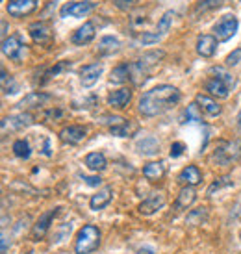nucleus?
Segmentation results:
<instances>
[{
	"instance_id": "nucleus-1",
	"label": "nucleus",
	"mask_w": 241,
	"mask_h": 254,
	"mask_svg": "<svg viewBox=\"0 0 241 254\" xmlns=\"http://www.w3.org/2000/svg\"><path fill=\"white\" fill-rule=\"evenodd\" d=\"M180 100V91L173 85H158L150 91L143 93L141 100H139V112L145 117H156L167 112Z\"/></svg>"
},
{
	"instance_id": "nucleus-2",
	"label": "nucleus",
	"mask_w": 241,
	"mask_h": 254,
	"mask_svg": "<svg viewBox=\"0 0 241 254\" xmlns=\"http://www.w3.org/2000/svg\"><path fill=\"white\" fill-rule=\"evenodd\" d=\"M240 156H241V139H234V141L217 143V147H215L210 160L213 163H217V165L227 167V165H232L234 162H238Z\"/></svg>"
},
{
	"instance_id": "nucleus-3",
	"label": "nucleus",
	"mask_w": 241,
	"mask_h": 254,
	"mask_svg": "<svg viewBox=\"0 0 241 254\" xmlns=\"http://www.w3.org/2000/svg\"><path fill=\"white\" fill-rule=\"evenodd\" d=\"M100 245V230L93 225H85L84 228H80L78 236H76V245L74 251L76 254H89L93 251H97Z\"/></svg>"
},
{
	"instance_id": "nucleus-4",
	"label": "nucleus",
	"mask_w": 241,
	"mask_h": 254,
	"mask_svg": "<svg viewBox=\"0 0 241 254\" xmlns=\"http://www.w3.org/2000/svg\"><path fill=\"white\" fill-rule=\"evenodd\" d=\"M240 22L236 19V15H223L219 22L213 26V36L217 41H228L230 37L236 36Z\"/></svg>"
},
{
	"instance_id": "nucleus-5",
	"label": "nucleus",
	"mask_w": 241,
	"mask_h": 254,
	"mask_svg": "<svg viewBox=\"0 0 241 254\" xmlns=\"http://www.w3.org/2000/svg\"><path fill=\"white\" fill-rule=\"evenodd\" d=\"M28 32L30 36H32V39L36 43H39V45H45V47H49V45H52V41H54V32H52V28H50L47 22H32L28 26Z\"/></svg>"
},
{
	"instance_id": "nucleus-6",
	"label": "nucleus",
	"mask_w": 241,
	"mask_h": 254,
	"mask_svg": "<svg viewBox=\"0 0 241 254\" xmlns=\"http://www.w3.org/2000/svg\"><path fill=\"white\" fill-rule=\"evenodd\" d=\"M93 6H95V2H91V0L67 2V4H63V7L60 9V15H61V17H76V19H80V17H85V15L89 13L93 9Z\"/></svg>"
},
{
	"instance_id": "nucleus-7",
	"label": "nucleus",
	"mask_w": 241,
	"mask_h": 254,
	"mask_svg": "<svg viewBox=\"0 0 241 254\" xmlns=\"http://www.w3.org/2000/svg\"><path fill=\"white\" fill-rule=\"evenodd\" d=\"M39 0H9L7 2V13L11 17H24L36 11Z\"/></svg>"
},
{
	"instance_id": "nucleus-8",
	"label": "nucleus",
	"mask_w": 241,
	"mask_h": 254,
	"mask_svg": "<svg viewBox=\"0 0 241 254\" xmlns=\"http://www.w3.org/2000/svg\"><path fill=\"white\" fill-rule=\"evenodd\" d=\"M32 125V115L30 113H19V115H9V117H4L2 121V132L6 134L7 130L9 132H15V130H21L24 127H30Z\"/></svg>"
},
{
	"instance_id": "nucleus-9",
	"label": "nucleus",
	"mask_w": 241,
	"mask_h": 254,
	"mask_svg": "<svg viewBox=\"0 0 241 254\" xmlns=\"http://www.w3.org/2000/svg\"><path fill=\"white\" fill-rule=\"evenodd\" d=\"M22 49H24V45H22L19 36H9L2 41V52H4V56L9 58V60H15V62L21 60Z\"/></svg>"
},
{
	"instance_id": "nucleus-10",
	"label": "nucleus",
	"mask_w": 241,
	"mask_h": 254,
	"mask_svg": "<svg viewBox=\"0 0 241 254\" xmlns=\"http://www.w3.org/2000/svg\"><path fill=\"white\" fill-rule=\"evenodd\" d=\"M163 204H165V195L163 193H150L149 197L139 204V213H143V215H152L160 208H163Z\"/></svg>"
},
{
	"instance_id": "nucleus-11",
	"label": "nucleus",
	"mask_w": 241,
	"mask_h": 254,
	"mask_svg": "<svg viewBox=\"0 0 241 254\" xmlns=\"http://www.w3.org/2000/svg\"><path fill=\"white\" fill-rule=\"evenodd\" d=\"M102 74V64H91L80 69V82L84 87H91L97 84V80Z\"/></svg>"
},
{
	"instance_id": "nucleus-12",
	"label": "nucleus",
	"mask_w": 241,
	"mask_h": 254,
	"mask_svg": "<svg viewBox=\"0 0 241 254\" xmlns=\"http://www.w3.org/2000/svg\"><path fill=\"white\" fill-rule=\"evenodd\" d=\"M60 208H52V210H49L47 213H43L41 217H39V221H37L36 225H34V228H32V238L34 240H41L43 236L47 234V230L50 228V223H52V219L56 217V213Z\"/></svg>"
},
{
	"instance_id": "nucleus-13",
	"label": "nucleus",
	"mask_w": 241,
	"mask_h": 254,
	"mask_svg": "<svg viewBox=\"0 0 241 254\" xmlns=\"http://www.w3.org/2000/svg\"><path fill=\"white\" fill-rule=\"evenodd\" d=\"M204 87L212 97H219V99H227L228 91H230V85H228L227 82H223V80L217 76L210 78V80L204 84Z\"/></svg>"
},
{
	"instance_id": "nucleus-14",
	"label": "nucleus",
	"mask_w": 241,
	"mask_h": 254,
	"mask_svg": "<svg viewBox=\"0 0 241 254\" xmlns=\"http://www.w3.org/2000/svg\"><path fill=\"white\" fill-rule=\"evenodd\" d=\"M178 182L193 188V186H197V184L202 182V173L199 171V167H195V165H187V167H184V169L180 171V175H178Z\"/></svg>"
},
{
	"instance_id": "nucleus-15",
	"label": "nucleus",
	"mask_w": 241,
	"mask_h": 254,
	"mask_svg": "<svg viewBox=\"0 0 241 254\" xmlns=\"http://www.w3.org/2000/svg\"><path fill=\"white\" fill-rule=\"evenodd\" d=\"M85 134H87V130L84 127H80V125H72V127H67L61 130V139L67 143H71V145H76V143L84 141L85 139Z\"/></svg>"
},
{
	"instance_id": "nucleus-16",
	"label": "nucleus",
	"mask_w": 241,
	"mask_h": 254,
	"mask_svg": "<svg viewBox=\"0 0 241 254\" xmlns=\"http://www.w3.org/2000/svg\"><path fill=\"white\" fill-rule=\"evenodd\" d=\"M217 50V39L215 36H200L197 39V52L202 58H212Z\"/></svg>"
},
{
	"instance_id": "nucleus-17",
	"label": "nucleus",
	"mask_w": 241,
	"mask_h": 254,
	"mask_svg": "<svg viewBox=\"0 0 241 254\" xmlns=\"http://www.w3.org/2000/svg\"><path fill=\"white\" fill-rule=\"evenodd\" d=\"M93 37H95V26H93V22H84V26H80L72 34L71 41L74 45H87V43L93 41Z\"/></svg>"
},
{
	"instance_id": "nucleus-18",
	"label": "nucleus",
	"mask_w": 241,
	"mask_h": 254,
	"mask_svg": "<svg viewBox=\"0 0 241 254\" xmlns=\"http://www.w3.org/2000/svg\"><path fill=\"white\" fill-rule=\"evenodd\" d=\"M130 99H132V91L130 89H126V87H122V89H117V91L110 93L108 95V104L114 108H119V110H122V108L128 106V102H130Z\"/></svg>"
},
{
	"instance_id": "nucleus-19",
	"label": "nucleus",
	"mask_w": 241,
	"mask_h": 254,
	"mask_svg": "<svg viewBox=\"0 0 241 254\" xmlns=\"http://www.w3.org/2000/svg\"><path fill=\"white\" fill-rule=\"evenodd\" d=\"M195 102H197L200 110L208 113L210 117H217V115L221 113V106L212 99V97H208V95H202V93H200V95H197Z\"/></svg>"
},
{
	"instance_id": "nucleus-20",
	"label": "nucleus",
	"mask_w": 241,
	"mask_h": 254,
	"mask_svg": "<svg viewBox=\"0 0 241 254\" xmlns=\"http://www.w3.org/2000/svg\"><path fill=\"white\" fill-rule=\"evenodd\" d=\"M195 198H197V193H195V190H193V188H189V186H185V188H182V190H180V193H178L177 202H175V208H177V210H187V208L195 202Z\"/></svg>"
},
{
	"instance_id": "nucleus-21",
	"label": "nucleus",
	"mask_w": 241,
	"mask_h": 254,
	"mask_svg": "<svg viewBox=\"0 0 241 254\" xmlns=\"http://www.w3.org/2000/svg\"><path fill=\"white\" fill-rule=\"evenodd\" d=\"M47 100H50V97H49V95H45V93H39V91L30 93L28 97H24V99L19 102V108H21V110H28V108H39V106H43Z\"/></svg>"
},
{
	"instance_id": "nucleus-22",
	"label": "nucleus",
	"mask_w": 241,
	"mask_h": 254,
	"mask_svg": "<svg viewBox=\"0 0 241 254\" xmlns=\"http://www.w3.org/2000/svg\"><path fill=\"white\" fill-rule=\"evenodd\" d=\"M112 188H104V190H100L97 195H93L91 200H89V206H91V210H102V208H106L110 204V200H112Z\"/></svg>"
},
{
	"instance_id": "nucleus-23",
	"label": "nucleus",
	"mask_w": 241,
	"mask_h": 254,
	"mask_svg": "<svg viewBox=\"0 0 241 254\" xmlns=\"http://www.w3.org/2000/svg\"><path fill=\"white\" fill-rule=\"evenodd\" d=\"M85 165H87V169L95 171V173L104 171L108 165L106 156L102 154V152H89V154L85 156Z\"/></svg>"
},
{
	"instance_id": "nucleus-24",
	"label": "nucleus",
	"mask_w": 241,
	"mask_h": 254,
	"mask_svg": "<svg viewBox=\"0 0 241 254\" xmlns=\"http://www.w3.org/2000/svg\"><path fill=\"white\" fill-rule=\"evenodd\" d=\"M143 175H145V178H147V180H150V182H156V180H160V178L165 175L163 163L162 162H150V163H147V165L143 167Z\"/></svg>"
},
{
	"instance_id": "nucleus-25",
	"label": "nucleus",
	"mask_w": 241,
	"mask_h": 254,
	"mask_svg": "<svg viewBox=\"0 0 241 254\" xmlns=\"http://www.w3.org/2000/svg\"><path fill=\"white\" fill-rule=\"evenodd\" d=\"M110 80L115 82V84H120V82H128V80H132V65L120 64L119 67H115L114 71H112Z\"/></svg>"
},
{
	"instance_id": "nucleus-26",
	"label": "nucleus",
	"mask_w": 241,
	"mask_h": 254,
	"mask_svg": "<svg viewBox=\"0 0 241 254\" xmlns=\"http://www.w3.org/2000/svg\"><path fill=\"white\" fill-rule=\"evenodd\" d=\"M119 50V41L112 36H106L102 37L99 43V54L100 56H110V54H114Z\"/></svg>"
},
{
	"instance_id": "nucleus-27",
	"label": "nucleus",
	"mask_w": 241,
	"mask_h": 254,
	"mask_svg": "<svg viewBox=\"0 0 241 254\" xmlns=\"http://www.w3.org/2000/svg\"><path fill=\"white\" fill-rule=\"evenodd\" d=\"M137 130V125H134L132 121L124 119L120 125H117V127H112L110 128V132L114 135H119V137H126V135H132Z\"/></svg>"
},
{
	"instance_id": "nucleus-28",
	"label": "nucleus",
	"mask_w": 241,
	"mask_h": 254,
	"mask_svg": "<svg viewBox=\"0 0 241 254\" xmlns=\"http://www.w3.org/2000/svg\"><path fill=\"white\" fill-rule=\"evenodd\" d=\"M221 4H223V0H199L193 13L200 15V13H206V11H212V9H217Z\"/></svg>"
},
{
	"instance_id": "nucleus-29",
	"label": "nucleus",
	"mask_w": 241,
	"mask_h": 254,
	"mask_svg": "<svg viewBox=\"0 0 241 254\" xmlns=\"http://www.w3.org/2000/svg\"><path fill=\"white\" fill-rule=\"evenodd\" d=\"M13 152L17 158H22V160H26V158H30V145L28 141H24V139H17V141L13 143Z\"/></svg>"
},
{
	"instance_id": "nucleus-30",
	"label": "nucleus",
	"mask_w": 241,
	"mask_h": 254,
	"mask_svg": "<svg viewBox=\"0 0 241 254\" xmlns=\"http://www.w3.org/2000/svg\"><path fill=\"white\" fill-rule=\"evenodd\" d=\"M173 17H175V13L173 11H165L163 13V17L160 19V22H158V28L156 32L160 34V36H163V34H167L171 28V22H173Z\"/></svg>"
},
{
	"instance_id": "nucleus-31",
	"label": "nucleus",
	"mask_w": 241,
	"mask_h": 254,
	"mask_svg": "<svg viewBox=\"0 0 241 254\" xmlns=\"http://www.w3.org/2000/svg\"><path fill=\"white\" fill-rule=\"evenodd\" d=\"M139 148H141L139 150L141 154H154V152H158V141L154 137H147L139 143Z\"/></svg>"
},
{
	"instance_id": "nucleus-32",
	"label": "nucleus",
	"mask_w": 241,
	"mask_h": 254,
	"mask_svg": "<svg viewBox=\"0 0 241 254\" xmlns=\"http://www.w3.org/2000/svg\"><path fill=\"white\" fill-rule=\"evenodd\" d=\"M200 110L199 104L195 102V104H189L187 106V110H185V115H187V121H197V123H200L202 121V115H200Z\"/></svg>"
},
{
	"instance_id": "nucleus-33",
	"label": "nucleus",
	"mask_w": 241,
	"mask_h": 254,
	"mask_svg": "<svg viewBox=\"0 0 241 254\" xmlns=\"http://www.w3.org/2000/svg\"><path fill=\"white\" fill-rule=\"evenodd\" d=\"M210 72H212V74H215L217 78H221L223 82H227L230 87L234 85V76H232V74H228L225 69H221V67H212V71H210Z\"/></svg>"
},
{
	"instance_id": "nucleus-34",
	"label": "nucleus",
	"mask_w": 241,
	"mask_h": 254,
	"mask_svg": "<svg viewBox=\"0 0 241 254\" xmlns=\"http://www.w3.org/2000/svg\"><path fill=\"white\" fill-rule=\"evenodd\" d=\"M160 34L158 32H143L141 36H139V43L143 45H152V43H158L160 41Z\"/></svg>"
},
{
	"instance_id": "nucleus-35",
	"label": "nucleus",
	"mask_w": 241,
	"mask_h": 254,
	"mask_svg": "<svg viewBox=\"0 0 241 254\" xmlns=\"http://www.w3.org/2000/svg\"><path fill=\"white\" fill-rule=\"evenodd\" d=\"M206 217V208H197L195 212H191L187 215V223H193V225H200L202 221L200 219Z\"/></svg>"
},
{
	"instance_id": "nucleus-36",
	"label": "nucleus",
	"mask_w": 241,
	"mask_h": 254,
	"mask_svg": "<svg viewBox=\"0 0 241 254\" xmlns=\"http://www.w3.org/2000/svg\"><path fill=\"white\" fill-rule=\"evenodd\" d=\"M225 186H232V180H230V177H223V178H217L215 182L208 188V195H212L215 190H221V188H225Z\"/></svg>"
},
{
	"instance_id": "nucleus-37",
	"label": "nucleus",
	"mask_w": 241,
	"mask_h": 254,
	"mask_svg": "<svg viewBox=\"0 0 241 254\" xmlns=\"http://www.w3.org/2000/svg\"><path fill=\"white\" fill-rule=\"evenodd\" d=\"M2 89H4V93H15V84H13V80L7 76V72L6 71H2Z\"/></svg>"
},
{
	"instance_id": "nucleus-38",
	"label": "nucleus",
	"mask_w": 241,
	"mask_h": 254,
	"mask_svg": "<svg viewBox=\"0 0 241 254\" xmlns=\"http://www.w3.org/2000/svg\"><path fill=\"white\" fill-rule=\"evenodd\" d=\"M67 67H71V62H60V64H58L56 67H52V69H50V71L47 72V78H45V80H49V78L60 74V72L63 71V69H67Z\"/></svg>"
},
{
	"instance_id": "nucleus-39",
	"label": "nucleus",
	"mask_w": 241,
	"mask_h": 254,
	"mask_svg": "<svg viewBox=\"0 0 241 254\" xmlns=\"http://www.w3.org/2000/svg\"><path fill=\"white\" fill-rule=\"evenodd\" d=\"M241 62V49H236L232 50L230 54L227 56V65L228 67H232V65H238Z\"/></svg>"
},
{
	"instance_id": "nucleus-40",
	"label": "nucleus",
	"mask_w": 241,
	"mask_h": 254,
	"mask_svg": "<svg viewBox=\"0 0 241 254\" xmlns=\"http://www.w3.org/2000/svg\"><path fill=\"white\" fill-rule=\"evenodd\" d=\"M184 150H185L184 143H180V141L173 143V145H171V158H180V156L184 154Z\"/></svg>"
},
{
	"instance_id": "nucleus-41",
	"label": "nucleus",
	"mask_w": 241,
	"mask_h": 254,
	"mask_svg": "<svg viewBox=\"0 0 241 254\" xmlns=\"http://www.w3.org/2000/svg\"><path fill=\"white\" fill-rule=\"evenodd\" d=\"M115 6L119 7V9H130V7L134 6L137 0H114Z\"/></svg>"
},
{
	"instance_id": "nucleus-42",
	"label": "nucleus",
	"mask_w": 241,
	"mask_h": 254,
	"mask_svg": "<svg viewBox=\"0 0 241 254\" xmlns=\"http://www.w3.org/2000/svg\"><path fill=\"white\" fill-rule=\"evenodd\" d=\"M84 180L87 186H100V182H102L99 177H84Z\"/></svg>"
},
{
	"instance_id": "nucleus-43",
	"label": "nucleus",
	"mask_w": 241,
	"mask_h": 254,
	"mask_svg": "<svg viewBox=\"0 0 241 254\" xmlns=\"http://www.w3.org/2000/svg\"><path fill=\"white\" fill-rule=\"evenodd\" d=\"M61 115H63V112H61V110H50L49 113H47V117H49V119H52V117H61Z\"/></svg>"
},
{
	"instance_id": "nucleus-44",
	"label": "nucleus",
	"mask_w": 241,
	"mask_h": 254,
	"mask_svg": "<svg viewBox=\"0 0 241 254\" xmlns=\"http://www.w3.org/2000/svg\"><path fill=\"white\" fill-rule=\"evenodd\" d=\"M7 251V240H6V236H2V254H6Z\"/></svg>"
},
{
	"instance_id": "nucleus-45",
	"label": "nucleus",
	"mask_w": 241,
	"mask_h": 254,
	"mask_svg": "<svg viewBox=\"0 0 241 254\" xmlns=\"http://www.w3.org/2000/svg\"><path fill=\"white\" fill-rule=\"evenodd\" d=\"M137 254H154V251H152V249H139Z\"/></svg>"
},
{
	"instance_id": "nucleus-46",
	"label": "nucleus",
	"mask_w": 241,
	"mask_h": 254,
	"mask_svg": "<svg viewBox=\"0 0 241 254\" xmlns=\"http://www.w3.org/2000/svg\"><path fill=\"white\" fill-rule=\"evenodd\" d=\"M6 34H7V24L2 22V36H4V39H6Z\"/></svg>"
},
{
	"instance_id": "nucleus-47",
	"label": "nucleus",
	"mask_w": 241,
	"mask_h": 254,
	"mask_svg": "<svg viewBox=\"0 0 241 254\" xmlns=\"http://www.w3.org/2000/svg\"><path fill=\"white\" fill-rule=\"evenodd\" d=\"M238 128H240V132H241V110H240V113H238Z\"/></svg>"
}]
</instances>
